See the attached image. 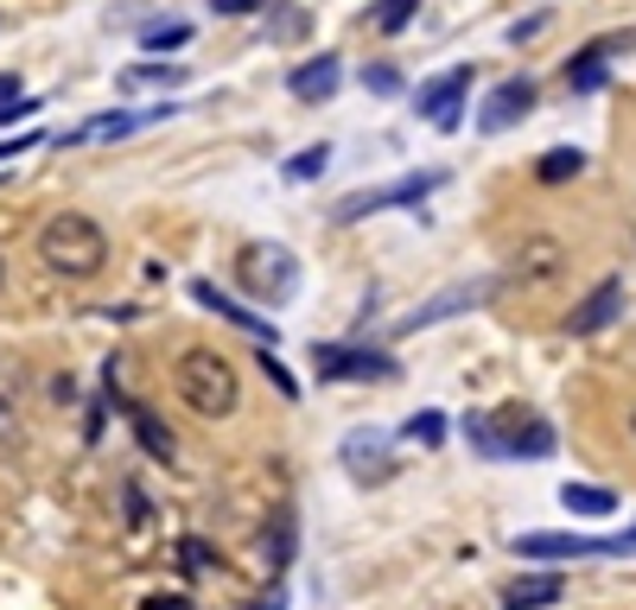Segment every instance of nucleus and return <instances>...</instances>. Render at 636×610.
Segmentation results:
<instances>
[{
  "label": "nucleus",
  "instance_id": "f257e3e1",
  "mask_svg": "<svg viewBox=\"0 0 636 610\" xmlns=\"http://www.w3.org/2000/svg\"><path fill=\"white\" fill-rule=\"evenodd\" d=\"M38 261L58 274V280H89L109 267V229L83 211H58L38 229Z\"/></svg>",
  "mask_w": 636,
  "mask_h": 610
},
{
  "label": "nucleus",
  "instance_id": "f03ea898",
  "mask_svg": "<svg viewBox=\"0 0 636 610\" xmlns=\"http://www.w3.org/2000/svg\"><path fill=\"white\" fill-rule=\"evenodd\" d=\"M465 439L484 458H554V420L528 414V407H503V414H465Z\"/></svg>",
  "mask_w": 636,
  "mask_h": 610
},
{
  "label": "nucleus",
  "instance_id": "7ed1b4c3",
  "mask_svg": "<svg viewBox=\"0 0 636 610\" xmlns=\"http://www.w3.org/2000/svg\"><path fill=\"white\" fill-rule=\"evenodd\" d=\"M179 395L197 420H229L236 407H242V375H236V362L224 350H185L179 357Z\"/></svg>",
  "mask_w": 636,
  "mask_h": 610
},
{
  "label": "nucleus",
  "instance_id": "20e7f679",
  "mask_svg": "<svg viewBox=\"0 0 636 610\" xmlns=\"http://www.w3.org/2000/svg\"><path fill=\"white\" fill-rule=\"evenodd\" d=\"M236 280L262 306H293L300 299V261L287 242H242L236 249Z\"/></svg>",
  "mask_w": 636,
  "mask_h": 610
},
{
  "label": "nucleus",
  "instance_id": "39448f33",
  "mask_svg": "<svg viewBox=\"0 0 636 610\" xmlns=\"http://www.w3.org/2000/svg\"><path fill=\"white\" fill-rule=\"evenodd\" d=\"M516 553L535 560V566H561V560H624L636 553V522L624 535H516Z\"/></svg>",
  "mask_w": 636,
  "mask_h": 610
},
{
  "label": "nucleus",
  "instance_id": "423d86ee",
  "mask_svg": "<svg viewBox=\"0 0 636 610\" xmlns=\"http://www.w3.org/2000/svg\"><path fill=\"white\" fill-rule=\"evenodd\" d=\"M312 375L319 382H395L401 362L370 344H312Z\"/></svg>",
  "mask_w": 636,
  "mask_h": 610
},
{
  "label": "nucleus",
  "instance_id": "0eeeda50",
  "mask_svg": "<svg viewBox=\"0 0 636 610\" xmlns=\"http://www.w3.org/2000/svg\"><path fill=\"white\" fill-rule=\"evenodd\" d=\"M440 184H446V166L408 172V179H395V184H375V191H357V198L332 204V223H357V216H375V211H408V204H420V198L440 191Z\"/></svg>",
  "mask_w": 636,
  "mask_h": 610
},
{
  "label": "nucleus",
  "instance_id": "6e6552de",
  "mask_svg": "<svg viewBox=\"0 0 636 610\" xmlns=\"http://www.w3.org/2000/svg\"><path fill=\"white\" fill-rule=\"evenodd\" d=\"M337 458H344V477H350V483L375 490V483L395 477V439H388L382 427H350L344 432V445H337Z\"/></svg>",
  "mask_w": 636,
  "mask_h": 610
},
{
  "label": "nucleus",
  "instance_id": "1a4fd4ad",
  "mask_svg": "<svg viewBox=\"0 0 636 610\" xmlns=\"http://www.w3.org/2000/svg\"><path fill=\"white\" fill-rule=\"evenodd\" d=\"M490 292H496V280H458V287L433 292V299H420L413 312H401V319L388 324V337H408V331H427V324H440V319H458V312L484 306Z\"/></svg>",
  "mask_w": 636,
  "mask_h": 610
},
{
  "label": "nucleus",
  "instance_id": "9d476101",
  "mask_svg": "<svg viewBox=\"0 0 636 610\" xmlns=\"http://www.w3.org/2000/svg\"><path fill=\"white\" fill-rule=\"evenodd\" d=\"M465 96H471V64H452L446 76L420 83V96H413V108H420V121H433L440 134H452V128L465 121Z\"/></svg>",
  "mask_w": 636,
  "mask_h": 610
},
{
  "label": "nucleus",
  "instance_id": "9b49d317",
  "mask_svg": "<svg viewBox=\"0 0 636 610\" xmlns=\"http://www.w3.org/2000/svg\"><path fill=\"white\" fill-rule=\"evenodd\" d=\"M566 274V242L561 236H523L509 261H503V280H523V287H548Z\"/></svg>",
  "mask_w": 636,
  "mask_h": 610
},
{
  "label": "nucleus",
  "instance_id": "f8f14e48",
  "mask_svg": "<svg viewBox=\"0 0 636 610\" xmlns=\"http://www.w3.org/2000/svg\"><path fill=\"white\" fill-rule=\"evenodd\" d=\"M541 103V89H535V76H509V83H496L478 108V134H509V128H523L528 115Z\"/></svg>",
  "mask_w": 636,
  "mask_h": 610
},
{
  "label": "nucleus",
  "instance_id": "ddd939ff",
  "mask_svg": "<svg viewBox=\"0 0 636 610\" xmlns=\"http://www.w3.org/2000/svg\"><path fill=\"white\" fill-rule=\"evenodd\" d=\"M191 299H197L204 312H217L224 324H236V331H249V337H255V344H267V350L280 344V331H274V324H267L262 312H249L242 299H229V292H217V280H191Z\"/></svg>",
  "mask_w": 636,
  "mask_h": 610
},
{
  "label": "nucleus",
  "instance_id": "4468645a",
  "mask_svg": "<svg viewBox=\"0 0 636 610\" xmlns=\"http://www.w3.org/2000/svg\"><path fill=\"white\" fill-rule=\"evenodd\" d=\"M109 407H121L128 414V427H134V445L147 452V458H159V465H172L179 458V439H172V427L153 414L147 400H128V395H109Z\"/></svg>",
  "mask_w": 636,
  "mask_h": 610
},
{
  "label": "nucleus",
  "instance_id": "2eb2a0df",
  "mask_svg": "<svg viewBox=\"0 0 636 610\" xmlns=\"http://www.w3.org/2000/svg\"><path fill=\"white\" fill-rule=\"evenodd\" d=\"M617 319H624V280H599V287L573 306L566 331H573V337H599V331H611Z\"/></svg>",
  "mask_w": 636,
  "mask_h": 610
},
{
  "label": "nucleus",
  "instance_id": "dca6fc26",
  "mask_svg": "<svg viewBox=\"0 0 636 610\" xmlns=\"http://www.w3.org/2000/svg\"><path fill=\"white\" fill-rule=\"evenodd\" d=\"M172 115V103L159 108H121V115H96V121H83L76 134H64L71 146H96V141H121V134H141V128H153V121H166Z\"/></svg>",
  "mask_w": 636,
  "mask_h": 610
},
{
  "label": "nucleus",
  "instance_id": "f3484780",
  "mask_svg": "<svg viewBox=\"0 0 636 610\" xmlns=\"http://www.w3.org/2000/svg\"><path fill=\"white\" fill-rule=\"evenodd\" d=\"M337 83H344V58H337V51H319V58H305L300 71L287 76V89H293L300 103H332Z\"/></svg>",
  "mask_w": 636,
  "mask_h": 610
},
{
  "label": "nucleus",
  "instance_id": "a211bd4d",
  "mask_svg": "<svg viewBox=\"0 0 636 610\" xmlns=\"http://www.w3.org/2000/svg\"><path fill=\"white\" fill-rule=\"evenodd\" d=\"M566 598V578L548 566V573H523V578H509L503 585V610H548V605H561Z\"/></svg>",
  "mask_w": 636,
  "mask_h": 610
},
{
  "label": "nucleus",
  "instance_id": "6ab92c4d",
  "mask_svg": "<svg viewBox=\"0 0 636 610\" xmlns=\"http://www.w3.org/2000/svg\"><path fill=\"white\" fill-rule=\"evenodd\" d=\"M561 503L573 509V515H592V522H611V515H617V497H611L604 483H566Z\"/></svg>",
  "mask_w": 636,
  "mask_h": 610
},
{
  "label": "nucleus",
  "instance_id": "aec40b11",
  "mask_svg": "<svg viewBox=\"0 0 636 610\" xmlns=\"http://www.w3.org/2000/svg\"><path fill=\"white\" fill-rule=\"evenodd\" d=\"M293 553H300V522H293V503H280L274 509V535H267V560H274V573L293 566Z\"/></svg>",
  "mask_w": 636,
  "mask_h": 610
},
{
  "label": "nucleus",
  "instance_id": "412c9836",
  "mask_svg": "<svg viewBox=\"0 0 636 610\" xmlns=\"http://www.w3.org/2000/svg\"><path fill=\"white\" fill-rule=\"evenodd\" d=\"M115 83H121V89H179V83H185V64H159V58H153V64H128Z\"/></svg>",
  "mask_w": 636,
  "mask_h": 610
},
{
  "label": "nucleus",
  "instance_id": "4be33fe9",
  "mask_svg": "<svg viewBox=\"0 0 636 610\" xmlns=\"http://www.w3.org/2000/svg\"><path fill=\"white\" fill-rule=\"evenodd\" d=\"M579 172H586V153H579V146H554V153L535 159V179L541 184H573Z\"/></svg>",
  "mask_w": 636,
  "mask_h": 610
},
{
  "label": "nucleus",
  "instance_id": "5701e85b",
  "mask_svg": "<svg viewBox=\"0 0 636 610\" xmlns=\"http://www.w3.org/2000/svg\"><path fill=\"white\" fill-rule=\"evenodd\" d=\"M325 166H332V146L319 141V146H305V153H293L280 172H287V184H312L319 172H325Z\"/></svg>",
  "mask_w": 636,
  "mask_h": 610
},
{
  "label": "nucleus",
  "instance_id": "b1692460",
  "mask_svg": "<svg viewBox=\"0 0 636 610\" xmlns=\"http://www.w3.org/2000/svg\"><path fill=\"white\" fill-rule=\"evenodd\" d=\"M141 45H147V51H185L191 26H185V20H153L147 33H141Z\"/></svg>",
  "mask_w": 636,
  "mask_h": 610
},
{
  "label": "nucleus",
  "instance_id": "393cba45",
  "mask_svg": "<svg viewBox=\"0 0 636 610\" xmlns=\"http://www.w3.org/2000/svg\"><path fill=\"white\" fill-rule=\"evenodd\" d=\"M413 13H420V0H375V33H408Z\"/></svg>",
  "mask_w": 636,
  "mask_h": 610
},
{
  "label": "nucleus",
  "instance_id": "a878e982",
  "mask_svg": "<svg viewBox=\"0 0 636 610\" xmlns=\"http://www.w3.org/2000/svg\"><path fill=\"white\" fill-rule=\"evenodd\" d=\"M401 439H413V445H440V439H446V414H433V407L413 414L408 427H401Z\"/></svg>",
  "mask_w": 636,
  "mask_h": 610
},
{
  "label": "nucleus",
  "instance_id": "bb28decb",
  "mask_svg": "<svg viewBox=\"0 0 636 610\" xmlns=\"http://www.w3.org/2000/svg\"><path fill=\"white\" fill-rule=\"evenodd\" d=\"M363 89H375V96H401V71H395V64H370V71H363Z\"/></svg>",
  "mask_w": 636,
  "mask_h": 610
},
{
  "label": "nucleus",
  "instance_id": "cd10ccee",
  "mask_svg": "<svg viewBox=\"0 0 636 610\" xmlns=\"http://www.w3.org/2000/svg\"><path fill=\"white\" fill-rule=\"evenodd\" d=\"M262 369H267V382H274V388H280V395H287V400H300V382H293V375L280 369V357H274L267 344H262Z\"/></svg>",
  "mask_w": 636,
  "mask_h": 610
},
{
  "label": "nucleus",
  "instance_id": "c85d7f7f",
  "mask_svg": "<svg viewBox=\"0 0 636 610\" xmlns=\"http://www.w3.org/2000/svg\"><path fill=\"white\" fill-rule=\"evenodd\" d=\"M179 560H185L191 573H211V566H224V560H217V553L204 547V540H179Z\"/></svg>",
  "mask_w": 636,
  "mask_h": 610
},
{
  "label": "nucleus",
  "instance_id": "c756f323",
  "mask_svg": "<svg viewBox=\"0 0 636 610\" xmlns=\"http://www.w3.org/2000/svg\"><path fill=\"white\" fill-rule=\"evenodd\" d=\"M121 497H128V522H134V528H141V522H147V515H153L147 490H141V483H128V490H121Z\"/></svg>",
  "mask_w": 636,
  "mask_h": 610
},
{
  "label": "nucleus",
  "instance_id": "7c9ffc66",
  "mask_svg": "<svg viewBox=\"0 0 636 610\" xmlns=\"http://www.w3.org/2000/svg\"><path fill=\"white\" fill-rule=\"evenodd\" d=\"M141 610H191L185 591H153V598H141Z\"/></svg>",
  "mask_w": 636,
  "mask_h": 610
},
{
  "label": "nucleus",
  "instance_id": "2f4dec72",
  "mask_svg": "<svg viewBox=\"0 0 636 610\" xmlns=\"http://www.w3.org/2000/svg\"><path fill=\"white\" fill-rule=\"evenodd\" d=\"M541 26H548V13H528V20H516V26H509V45H528Z\"/></svg>",
  "mask_w": 636,
  "mask_h": 610
},
{
  "label": "nucleus",
  "instance_id": "473e14b6",
  "mask_svg": "<svg viewBox=\"0 0 636 610\" xmlns=\"http://www.w3.org/2000/svg\"><path fill=\"white\" fill-rule=\"evenodd\" d=\"M26 115H38V103L33 96H13V103H0V128H7V121H26Z\"/></svg>",
  "mask_w": 636,
  "mask_h": 610
},
{
  "label": "nucleus",
  "instance_id": "72a5a7b5",
  "mask_svg": "<svg viewBox=\"0 0 636 610\" xmlns=\"http://www.w3.org/2000/svg\"><path fill=\"white\" fill-rule=\"evenodd\" d=\"M211 7H217L224 20H242V13H262L267 0H211Z\"/></svg>",
  "mask_w": 636,
  "mask_h": 610
},
{
  "label": "nucleus",
  "instance_id": "f704fd0d",
  "mask_svg": "<svg viewBox=\"0 0 636 610\" xmlns=\"http://www.w3.org/2000/svg\"><path fill=\"white\" fill-rule=\"evenodd\" d=\"M300 26H305V13H280L274 20V38H300Z\"/></svg>",
  "mask_w": 636,
  "mask_h": 610
},
{
  "label": "nucleus",
  "instance_id": "c9c22d12",
  "mask_svg": "<svg viewBox=\"0 0 636 610\" xmlns=\"http://www.w3.org/2000/svg\"><path fill=\"white\" fill-rule=\"evenodd\" d=\"M45 134H20V141H0V159H13V153H26V146H38Z\"/></svg>",
  "mask_w": 636,
  "mask_h": 610
},
{
  "label": "nucleus",
  "instance_id": "e433bc0d",
  "mask_svg": "<svg viewBox=\"0 0 636 610\" xmlns=\"http://www.w3.org/2000/svg\"><path fill=\"white\" fill-rule=\"evenodd\" d=\"M249 610H287V591H267V598H255Z\"/></svg>",
  "mask_w": 636,
  "mask_h": 610
},
{
  "label": "nucleus",
  "instance_id": "4c0bfd02",
  "mask_svg": "<svg viewBox=\"0 0 636 610\" xmlns=\"http://www.w3.org/2000/svg\"><path fill=\"white\" fill-rule=\"evenodd\" d=\"M13 96H20V76H13V71H0V103H13Z\"/></svg>",
  "mask_w": 636,
  "mask_h": 610
},
{
  "label": "nucleus",
  "instance_id": "58836bf2",
  "mask_svg": "<svg viewBox=\"0 0 636 610\" xmlns=\"http://www.w3.org/2000/svg\"><path fill=\"white\" fill-rule=\"evenodd\" d=\"M0 287H7V261H0Z\"/></svg>",
  "mask_w": 636,
  "mask_h": 610
},
{
  "label": "nucleus",
  "instance_id": "ea45409f",
  "mask_svg": "<svg viewBox=\"0 0 636 610\" xmlns=\"http://www.w3.org/2000/svg\"><path fill=\"white\" fill-rule=\"evenodd\" d=\"M631 432H636V420H631Z\"/></svg>",
  "mask_w": 636,
  "mask_h": 610
}]
</instances>
